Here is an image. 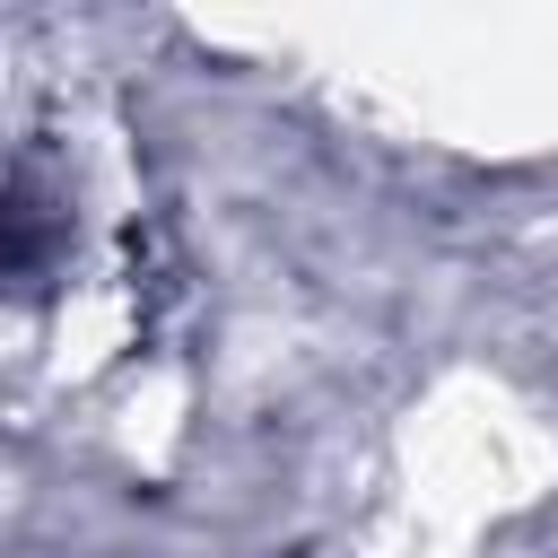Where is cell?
Instances as JSON below:
<instances>
[]
</instances>
